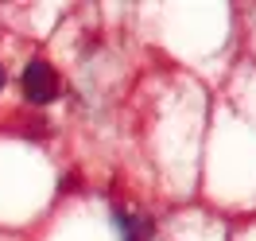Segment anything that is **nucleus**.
<instances>
[{"instance_id":"nucleus-1","label":"nucleus","mask_w":256,"mask_h":241,"mask_svg":"<svg viewBox=\"0 0 256 241\" xmlns=\"http://www.w3.org/2000/svg\"><path fill=\"white\" fill-rule=\"evenodd\" d=\"M24 97L35 101V105L54 101L58 97V74H54V66H47L43 59H32L24 66Z\"/></svg>"},{"instance_id":"nucleus-2","label":"nucleus","mask_w":256,"mask_h":241,"mask_svg":"<svg viewBox=\"0 0 256 241\" xmlns=\"http://www.w3.org/2000/svg\"><path fill=\"white\" fill-rule=\"evenodd\" d=\"M0 90H4V66H0Z\"/></svg>"}]
</instances>
